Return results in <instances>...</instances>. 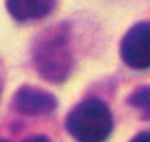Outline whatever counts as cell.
Segmentation results:
<instances>
[{"mask_svg":"<svg viewBox=\"0 0 150 142\" xmlns=\"http://www.w3.org/2000/svg\"><path fill=\"white\" fill-rule=\"evenodd\" d=\"M33 59L38 74L51 84H63L74 66L70 49V27L67 23L48 29L36 38Z\"/></svg>","mask_w":150,"mask_h":142,"instance_id":"obj_1","label":"cell"},{"mask_svg":"<svg viewBox=\"0 0 150 142\" xmlns=\"http://www.w3.org/2000/svg\"><path fill=\"white\" fill-rule=\"evenodd\" d=\"M114 127L112 114L101 98H86L67 116V131L78 142H105Z\"/></svg>","mask_w":150,"mask_h":142,"instance_id":"obj_2","label":"cell"},{"mask_svg":"<svg viewBox=\"0 0 150 142\" xmlns=\"http://www.w3.org/2000/svg\"><path fill=\"white\" fill-rule=\"evenodd\" d=\"M122 59L127 66L146 70L150 66V27L146 21L137 23L127 30L120 47Z\"/></svg>","mask_w":150,"mask_h":142,"instance_id":"obj_3","label":"cell"},{"mask_svg":"<svg viewBox=\"0 0 150 142\" xmlns=\"http://www.w3.org/2000/svg\"><path fill=\"white\" fill-rule=\"evenodd\" d=\"M17 112L21 114H50L55 110L57 106V101L55 97L48 91H42V89L30 87V85H23L13 97V102H11Z\"/></svg>","mask_w":150,"mask_h":142,"instance_id":"obj_4","label":"cell"},{"mask_svg":"<svg viewBox=\"0 0 150 142\" xmlns=\"http://www.w3.org/2000/svg\"><path fill=\"white\" fill-rule=\"evenodd\" d=\"M57 6V0H6L10 15L19 23L48 17Z\"/></svg>","mask_w":150,"mask_h":142,"instance_id":"obj_5","label":"cell"},{"mask_svg":"<svg viewBox=\"0 0 150 142\" xmlns=\"http://www.w3.org/2000/svg\"><path fill=\"white\" fill-rule=\"evenodd\" d=\"M129 102H131V104H135V106H141V108L146 110V108H148V102H150V91H148V87L139 89V91H137L131 98H129Z\"/></svg>","mask_w":150,"mask_h":142,"instance_id":"obj_6","label":"cell"},{"mask_svg":"<svg viewBox=\"0 0 150 142\" xmlns=\"http://www.w3.org/2000/svg\"><path fill=\"white\" fill-rule=\"evenodd\" d=\"M131 142H150V135L144 131V133H141V135H137Z\"/></svg>","mask_w":150,"mask_h":142,"instance_id":"obj_7","label":"cell"},{"mask_svg":"<svg viewBox=\"0 0 150 142\" xmlns=\"http://www.w3.org/2000/svg\"><path fill=\"white\" fill-rule=\"evenodd\" d=\"M23 142H50V138H48V136L38 135V136H30V138H27V140H23Z\"/></svg>","mask_w":150,"mask_h":142,"instance_id":"obj_8","label":"cell"},{"mask_svg":"<svg viewBox=\"0 0 150 142\" xmlns=\"http://www.w3.org/2000/svg\"><path fill=\"white\" fill-rule=\"evenodd\" d=\"M0 93H2V78H0Z\"/></svg>","mask_w":150,"mask_h":142,"instance_id":"obj_9","label":"cell"},{"mask_svg":"<svg viewBox=\"0 0 150 142\" xmlns=\"http://www.w3.org/2000/svg\"><path fill=\"white\" fill-rule=\"evenodd\" d=\"M0 142H6V140H0Z\"/></svg>","mask_w":150,"mask_h":142,"instance_id":"obj_10","label":"cell"}]
</instances>
